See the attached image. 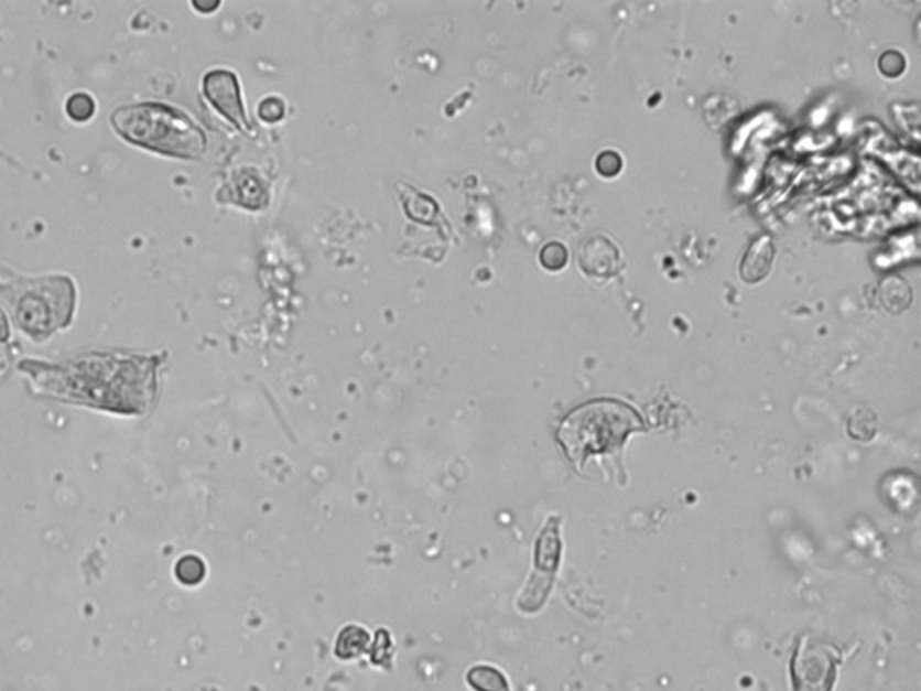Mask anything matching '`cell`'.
Returning <instances> with one entry per match:
<instances>
[{
  "mask_svg": "<svg viewBox=\"0 0 921 691\" xmlns=\"http://www.w3.org/2000/svg\"><path fill=\"white\" fill-rule=\"evenodd\" d=\"M94 110H96V104H94L89 94H73L67 101V114L74 121H87V119L93 118Z\"/></svg>",
  "mask_w": 921,
  "mask_h": 691,
  "instance_id": "obj_9",
  "label": "cell"
},
{
  "mask_svg": "<svg viewBox=\"0 0 921 691\" xmlns=\"http://www.w3.org/2000/svg\"><path fill=\"white\" fill-rule=\"evenodd\" d=\"M261 118L267 121H278L283 118V105L278 99H266L260 107Z\"/></svg>",
  "mask_w": 921,
  "mask_h": 691,
  "instance_id": "obj_12",
  "label": "cell"
},
{
  "mask_svg": "<svg viewBox=\"0 0 921 691\" xmlns=\"http://www.w3.org/2000/svg\"><path fill=\"white\" fill-rule=\"evenodd\" d=\"M641 414L618 400H594L568 412L560 423V446L576 471L588 460L621 451L628 436L644 431Z\"/></svg>",
  "mask_w": 921,
  "mask_h": 691,
  "instance_id": "obj_1",
  "label": "cell"
},
{
  "mask_svg": "<svg viewBox=\"0 0 921 691\" xmlns=\"http://www.w3.org/2000/svg\"><path fill=\"white\" fill-rule=\"evenodd\" d=\"M368 648V633L358 627L344 628L337 639V656L343 659L360 656Z\"/></svg>",
  "mask_w": 921,
  "mask_h": 691,
  "instance_id": "obj_8",
  "label": "cell"
},
{
  "mask_svg": "<svg viewBox=\"0 0 921 691\" xmlns=\"http://www.w3.org/2000/svg\"><path fill=\"white\" fill-rule=\"evenodd\" d=\"M841 661L843 654L833 643L803 636L790 661L792 688L794 691H832Z\"/></svg>",
  "mask_w": 921,
  "mask_h": 691,
  "instance_id": "obj_4",
  "label": "cell"
},
{
  "mask_svg": "<svg viewBox=\"0 0 921 691\" xmlns=\"http://www.w3.org/2000/svg\"><path fill=\"white\" fill-rule=\"evenodd\" d=\"M772 255H774V249H772L769 238H761L758 244H755V247L745 256L744 266H741L744 280L752 283V281H760L761 278H765L769 272L770 263H772Z\"/></svg>",
  "mask_w": 921,
  "mask_h": 691,
  "instance_id": "obj_6",
  "label": "cell"
},
{
  "mask_svg": "<svg viewBox=\"0 0 921 691\" xmlns=\"http://www.w3.org/2000/svg\"><path fill=\"white\" fill-rule=\"evenodd\" d=\"M110 121L116 132L136 147L178 159H201L206 153L202 128L170 105H124L113 110Z\"/></svg>",
  "mask_w": 921,
  "mask_h": 691,
  "instance_id": "obj_2",
  "label": "cell"
},
{
  "mask_svg": "<svg viewBox=\"0 0 921 691\" xmlns=\"http://www.w3.org/2000/svg\"><path fill=\"white\" fill-rule=\"evenodd\" d=\"M202 89H204L206 98L209 99V104L224 118L229 119L236 128L250 130L246 108L241 104L240 84H238L235 73L224 69L212 71L204 76Z\"/></svg>",
  "mask_w": 921,
  "mask_h": 691,
  "instance_id": "obj_5",
  "label": "cell"
},
{
  "mask_svg": "<svg viewBox=\"0 0 921 691\" xmlns=\"http://www.w3.org/2000/svg\"><path fill=\"white\" fill-rule=\"evenodd\" d=\"M466 681L477 691H511L506 677L491 667L472 668Z\"/></svg>",
  "mask_w": 921,
  "mask_h": 691,
  "instance_id": "obj_7",
  "label": "cell"
},
{
  "mask_svg": "<svg viewBox=\"0 0 921 691\" xmlns=\"http://www.w3.org/2000/svg\"><path fill=\"white\" fill-rule=\"evenodd\" d=\"M602 158L607 159V162L598 159V170L603 175H616L621 170V158H619L618 153L605 152L602 153Z\"/></svg>",
  "mask_w": 921,
  "mask_h": 691,
  "instance_id": "obj_11",
  "label": "cell"
},
{
  "mask_svg": "<svg viewBox=\"0 0 921 691\" xmlns=\"http://www.w3.org/2000/svg\"><path fill=\"white\" fill-rule=\"evenodd\" d=\"M540 263L548 270H560L567 263V250L559 241H551L540 250Z\"/></svg>",
  "mask_w": 921,
  "mask_h": 691,
  "instance_id": "obj_10",
  "label": "cell"
},
{
  "mask_svg": "<svg viewBox=\"0 0 921 691\" xmlns=\"http://www.w3.org/2000/svg\"><path fill=\"white\" fill-rule=\"evenodd\" d=\"M73 309V290L64 280L28 284L13 304L17 320L28 334L47 335L67 323Z\"/></svg>",
  "mask_w": 921,
  "mask_h": 691,
  "instance_id": "obj_3",
  "label": "cell"
}]
</instances>
